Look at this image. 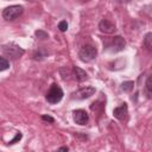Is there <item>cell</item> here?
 Returning <instances> with one entry per match:
<instances>
[{"label": "cell", "instance_id": "1", "mask_svg": "<svg viewBox=\"0 0 152 152\" xmlns=\"http://www.w3.org/2000/svg\"><path fill=\"white\" fill-rule=\"evenodd\" d=\"M2 53L7 57H10L11 59H18L24 55V49L20 48L19 45L14 44V43H8V44H4L1 46Z\"/></svg>", "mask_w": 152, "mask_h": 152}, {"label": "cell", "instance_id": "2", "mask_svg": "<svg viewBox=\"0 0 152 152\" xmlns=\"http://www.w3.org/2000/svg\"><path fill=\"white\" fill-rule=\"evenodd\" d=\"M63 90H62V88L59 87V86H57V84H52L51 87H50V89H49V91L46 93V101L49 102V103H51V104H56V103H58L62 99H63Z\"/></svg>", "mask_w": 152, "mask_h": 152}, {"label": "cell", "instance_id": "3", "mask_svg": "<svg viewBox=\"0 0 152 152\" xmlns=\"http://www.w3.org/2000/svg\"><path fill=\"white\" fill-rule=\"evenodd\" d=\"M96 55H97V50H96V48L93 46V45H84V46H82L81 50L78 51V57H80V59H81L82 62H86V63L91 62L93 59H95Z\"/></svg>", "mask_w": 152, "mask_h": 152}, {"label": "cell", "instance_id": "4", "mask_svg": "<svg viewBox=\"0 0 152 152\" xmlns=\"http://www.w3.org/2000/svg\"><path fill=\"white\" fill-rule=\"evenodd\" d=\"M23 12H24V7L23 6H20V5H12V6L6 7L2 11V17L6 20H14L18 17H20L23 14Z\"/></svg>", "mask_w": 152, "mask_h": 152}, {"label": "cell", "instance_id": "5", "mask_svg": "<svg viewBox=\"0 0 152 152\" xmlns=\"http://www.w3.org/2000/svg\"><path fill=\"white\" fill-rule=\"evenodd\" d=\"M95 88L91 87V86H88V87H83V88H80L78 90H76L72 95L74 99H77V100H84V99H88L90 97L91 95L95 94Z\"/></svg>", "mask_w": 152, "mask_h": 152}, {"label": "cell", "instance_id": "6", "mask_svg": "<svg viewBox=\"0 0 152 152\" xmlns=\"http://www.w3.org/2000/svg\"><path fill=\"white\" fill-rule=\"evenodd\" d=\"M125 46H126V42H125V39L121 36H115L112 39V43L109 44V48H110V51L112 52L122 51L125 49Z\"/></svg>", "mask_w": 152, "mask_h": 152}, {"label": "cell", "instance_id": "7", "mask_svg": "<svg viewBox=\"0 0 152 152\" xmlns=\"http://www.w3.org/2000/svg\"><path fill=\"white\" fill-rule=\"evenodd\" d=\"M72 114H74V121L77 125L83 126V125H87L88 124L89 115H88V113L86 110H83V109H76V110H74Z\"/></svg>", "mask_w": 152, "mask_h": 152}, {"label": "cell", "instance_id": "8", "mask_svg": "<svg viewBox=\"0 0 152 152\" xmlns=\"http://www.w3.org/2000/svg\"><path fill=\"white\" fill-rule=\"evenodd\" d=\"M99 28H100L101 32L107 33V34H112V33H114V32L116 31L115 25H114L112 21L107 20V19H102V20L99 23Z\"/></svg>", "mask_w": 152, "mask_h": 152}, {"label": "cell", "instance_id": "9", "mask_svg": "<svg viewBox=\"0 0 152 152\" xmlns=\"http://www.w3.org/2000/svg\"><path fill=\"white\" fill-rule=\"evenodd\" d=\"M128 114V107H127V103H121L119 107L114 108L113 110V115L114 118H116L118 120H125L126 116Z\"/></svg>", "mask_w": 152, "mask_h": 152}, {"label": "cell", "instance_id": "10", "mask_svg": "<svg viewBox=\"0 0 152 152\" xmlns=\"http://www.w3.org/2000/svg\"><path fill=\"white\" fill-rule=\"evenodd\" d=\"M74 72H75V77H76V80L80 81V82H82V81H84V80L88 78L87 72H86L83 69L78 68V66H74Z\"/></svg>", "mask_w": 152, "mask_h": 152}, {"label": "cell", "instance_id": "11", "mask_svg": "<svg viewBox=\"0 0 152 152\" xmlns=\"http://www.w3.org/2000/svg\"><path fill=\"white\" fill-rule=\"evenodd\" d=\"M145 95L148 99H152V75H150L145 82Z\"/></svg>", "mask_w": 152, "mask_h": 152}, {"label": "cell", "instance_id": "12", "mask_svg": "<svg viewBox=\"0 0 152 152\" xmlns=\"http://www.w3.org/2000/svg\"><path fill=\"white\" fill-rule=\"evenodd\" d=\"M142 45L146 50L152 51V32H148L145 34L144 40H142Z\"/></svg>", "mask_w": 152, "mask_h": 152}, {"label": "cell", "instance_id": "13", "mask_svg": "<svg viewBox=\"0 0 152 152\" xmlns=\"http://www.w3.org/2000/svg\"><path fill=\"white\" fill-rule=\"evenodd\" d=\"M133 88H134V82H133V81H126V82H124V83L121 84V89H122L124 91H126V93L132 91Z\"/></svg>", "mask_w": 152, "mask_h": 152}, {"label": "cell", "instance_id": "14", "mask_svg": "<svg viewBox=\"0 0 152 152\" xmlns=\"http://www.w3.org/2000/svg\"><path fill=\"white\" fill-rule=\"evenodd\" d=\"M8 68H10V62L5 57H0V70L4 71L6 69H8Z\"/></svg>", "mask_w": 152, "mask_h": 152}, {"label": "cell", "instance_id": "15", "mask_svg": "<svg viewBox=\"0 0 152 152\" xmlns=\"http://www.w3.org/2000/svg\"><path fill=\"white\" fill-rule=\"evenodd\" d=\"M36 37L39 39H46V38H49V34L42 30H38V31H36Z\"/></svg>", "mask_w": 152, "mask_h": 152}, {"label": "cell", "instance_id": "16", "mask_svg": "<svg viewBox=\"0 0 152 152\" xmlns=\"http://www.w3.org/2000/svg\"><path fill=\"white\" fill-rule=\"evenodd\" d=\"M58 28H59L62 32H65V31L68 30V23H66L65 20L59 21V24H58Z\"/></svg>", "mask_w": 152, "mask_h": 152}, {"label": "cell", "instance_id": "17", "mask_svg": "<svg viewBox=\"0 0 152 152\" xmlns=\"http://www.w3.org/2000/svg\"><path fill=\"white\" fill-rule=\"evenodd\" d=\"M21 137H23V134H21L20 132H18V133H17V135H15V137L10 141V144H11V145H12V144H15L17 141H19V140L21 139Z\"/></svg>", "mask_w": 152, "mask_h": 152}, {"label": "cell", "instance_id": "18", "mask_svg": "<svg viewBox=\"0 0 152 152\" xmlns=\"http://www.w3.org/2000/svg\"><path fill=\"white\" fill-rule=\"evenodd\" d=\"M42 120L48 121V122H53V118H51L49 115H42Z\"/></svg>", "mask_w": 152, "mask_h": 152}, {"label": "cell", "instance_id": "19", "mask_svg": "<svg viewBox=\"0 0 152 152\" xmlns=\"http://www.w3.org/2000/svg\"><path fill=\"white\" fill-rule=\"evenodd\" d=\"M119 4H128L131 0H116Z\"/></svg>", "mask_w": 152, "mask_h": 152}, {"label": "cell", "instance_id": "20", "mask_svg": "<svg viewBox=\"0 0 152 152\" xmlns=\"http://www.w3.org/2000/svg\"><path fill=\"white\" fill-rule=\"evenodd\" d=\"M69 148L66 146H63V147H59V151H68Z\"/></svg>", "mask_w": 152, "mask_h": 152}, {"label": "cell", "instance_id": "21", "mask_svg": "<svg viewBox=\"0 0 152 152\" xmlns=\"http://www.w3.org/2000/svg\"><path fill=\"white\" fill-rule=\"evenodd\" d=\"M82 1H88V0H82Z\"/></svg>", "mask_w": 152, "mask_h": 152}]
</instances>
